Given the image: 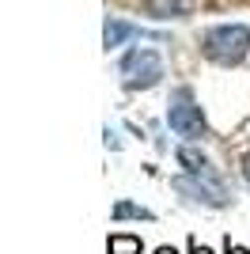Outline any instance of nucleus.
<instances>
[{
	"label": "nucleus",
	"instance_id": "f257e3e1",
	"mask_svg": "<svg viewBox=\"0 0 250 254\" xmlns=\"http://www.w3.org/2000/svg\"><path fill=\"white\" fill-rule=\"evenodd\" d=\"M201 53H205L208 61L224 64V68L239 64L243 57L250 53V27H243V23H220V27H208L205 38H201Z\"/></svg>",
	"mask_w": 250,
	"mask_h": 254
},
{
	"label": "nucleus",
	"instance_id": "f03ea898",
	"mask_svg": "<svg viewBox=\"0 0 250 254\" xmlns=\"http://www.w3.org/2000/svg\"><path fill=\"white\" fill-rule=\"evenodd\" d=\"M118 72H122L125 91H148V87H156L159 80H163V57H159V50H152V46H133V50L122 57Z\"/></svg>",
	"mask_w": 250,
	"mask_h": 254
},
{
	"label": "nucleus",
	"instance_id": "7ed1b4c3",
	"mask_svg": "<svg viewBox=\"0 0 250 254\" xmlns=\"http://www.w3.org/2000/svg\"><path fill=\"white\" fill-rule=\"evenodd\" d=\"M167 126L175 129L178 137L193 140V144H197V140L208 133L205 114H201V106L193 103V91H189V87H178V91H175V99H171V110H167Z\"/></svg>",
	"mask_w": 250,
	"mask_h": 254
},
{
	"label": "nucleus",
	"instance_id": "20e7f679",
	"mask_svg": "<svg viewBox=\"0 0 250 254\" xmlns=\"http://www.w3.org/2000/svg\"><path fill=\"white\" fill-rule=\"evenodd\" d=\"M171 186H175L186 201L201 205V209H228V205H231V193L224 190L220 182L197 179V175H175V179H171Z\"/></svg>",
	"mask_w": 250,
	"mask_h": 254
},
{
	"label": "nucleus",
	"instance_id": "39448f33",
	"mask_svg": "<svg viewBox=\"0 0 250 254\" xmlns=\"http://www.w3.org/2000/svg\"><path fill=\"white\" fill-rule=\"evenodd\" d=\"M175 159L186 167V175H197V179H208V182H220V171L212 167V159L205 156V152L193 148V140H186V144H178Z\"/></svg>",
	"mask_w": 250,
	"mask_h": 254
},
{
	"label": "nucleus",
	"instance_id": "423d86ee",
	"mask_svg": "<svg viewBox=\"0 0 250 254\" xmlns=\"http://www.w3.org/2000/svg\"><path fill=\"white\" fill-rule=\"evenodd\" d=\"M136 27L133 23H125V19H114V15H110V19H106V27H103V46L106 50H118V46L122 42H129V38H136Z\"/></svg>",
	"mask_w": 250,
	"mask_h": 254
},
{
	"label": "nucleus",
	"instance_id": "0eeeda50",
	"mask_svg": "<svg viewBox=\"0 0 250 254\" xmlns=\"http://www.w3.org/2000/svg\"><path fill=\"white\" fill-rule=\"evenodd\" d=\"M144 8L156 19H182L189 11V0H144Z\"/></svg>",
	"mask_w": 250,
	"mask_h": 254
},
{
	"label": "nucleus",
	"instance_id": "6e6552de",
	"mask_svg": "<svg viewBox=\"0 0 250 254\" xmlns=\"http://www.w3.org/2000/svg\"><path fill=\"white\" fill-rule=\"evenodd\" d=\"M144 243H140V235H129V232H118L106 239V254H140Z\"/></svg>",
	"mask_w": 250,
	"mask_h": 254
},
{
	"label": "nucleus",
	"instance_id": "1a4fd4ad",
	"mask_svg": "<svg viewBox=\"0 0 250 254\" xmlns=\"http://www.w3.org/2000/svg\"><path fill=\"white\" fill-rule=\"evenodd\" d=\"M114 220H156V212L144 209V205H133V201H118L114 205Z\"/></svg>",
	"mask_w": 250,
	"mask_h": 254
},
{
	"label": "nucleus",
	"instance_id": "9d476101",
	"mask_svg": "<svg viewBox=\"0 0 250 254\" xmlns=\"http://www.w3.org/2000/svg\"><path fill=\"white\" fill-rule=\"evenodd\" d=\"M103 140H106V148H110V152H118V148H122V140H118V133H114V129H110V126H106Z\"/></svg>",
	"mask_w": 250,
	"mask_h": 254
},
{
	"label": "nucleus",
	"instance_id": "9b49d317",
	"mask_svg": "<svg viewBox=\"0 0 250 254\" xmlns=\"http://www.w3.org/2000/svg\"><path fill=\"white\" fill-rule=\"evenodd\" d=\"M224 254H250V251H247V247H239V243H231V239H228V243H224Z\"/></svg>",
	"mask_w": 250,
	"mask_h": 254
},
{
	"label": "nucleus",
	"instance_id": "f8f14e48",
	"mask_svg": "<svg viewBox=\"0 0 250 254\" xmlns=\"http://www.w3.org/2000/svg\"><path fill=\"white\" fill-rule=\"evenodd\" d=\"M189 254H212V251H208V247H201L197 239H189Z\"/></svg>",
	"mask_w": 250,
	"mask_h": 254
},
{
	"label": "nucleus",
	"instance_id": "ddd939ff",
	"mask_svg": "<svg viewBox=\"0 0 250 254\" xmlns=\"http://www.w3.org/2000/svg\"><path fill=\"white\" fill-rule=\"evenodd\" d=\"M243 175H247V182H250V156L243 159Z\"/></svg>",
	"mask_w": 250,
	"mask_h": 254
},
{
	"label": "nucleus",
	"instance_id": "4468645a",
	"mask_svg": "<svg viewBox=\"0 0 250 254\" xmlns=\"http://www.w3.org/2000/svg\"><path fill=\"white\" fill-rule=\"evenodd\" d=\"M156 254H178V251H175V247H159Z\"/></svg>",
	"mask_w": 250,
	"mask_h": 254
}]
</instances>
